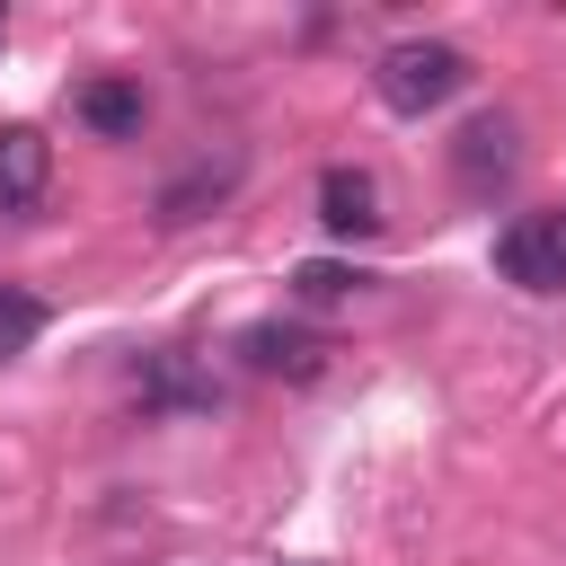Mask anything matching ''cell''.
<instances>
[{"label": "cell", "instance_id": "1", "mask_svg": "<svg viewBox=\"0 0 566 566\" xmlns=\"http://www.w3.org/2000/svg\"><path fill=\"white\" fill-rule=\"evenodd\" d=\"M371 88H380L389 115H433V106H451L469 88V53L442 44V35H407V44H389L371 62Z\"/></svg>", "mask_w": 566, "mask_h": 566}, {"label": "cell", "instance_id": "2", "mask_svg": "<svg viewBox=\"0 0 566 566\" xmlns=\"http://www.w3.org/2000/svg\"><path fill=\"white\" fill-rule=\"evenodd\" d=\"M495 274L522 292H566V212H522L495 230Z\"/></svg>", "mask_w": 566, "mask_h": 566}, {"label": "cell", "instance_id": "3", "mask_svg": "<svg viewBox=\"0 0 566 566\" xmlns=\"http://www.w3.org/2000/svg\"><path fill=\"white\" fill-rule=\"evenodd\" d=\"M522 133H513V115H478V124H460V142H451V168H460V186L469 195H495L504 177H513V150Z\"/></svg>", "mask_w": 566, "mask_h": 566}, {"label": "cell", "instance_id": "4", "mask_svg": "<svg viewBox=\"0 0 566 566\" xmlns=\"http://www.w3.org/2000/svg\"><path fill=\"white\" fill-rule=\"evenodd\" d=\"M53 186V142L35 124H9L0 133V212H35Z\"/></svg>", "mask_w": 566, "mask_h": 566}, {"label": "cell", "instance_id": "5", "mask_svg": "<svg viewBox=\"0 0 566 566\" xmlns=\"http://www.w3.org/2000/svg\"><path fill=\"white\" fill-rule=\"evenodd\" d=\"M239 354H248L256 371H283V380H318V371H327V336L283 327V318H256V327L239 336Z\"/></svg>", "mask_w": 566, "mask_h": 566}, {"label": "cell", "instance_id": "6", "mask_svg": "<svg viewBox=\"0 0 566 566\" xmlns=\"http://www.w3.org/2000/svg\"><path fill=\"white\" fill-rule=\"evenodd\" d=\"M318 221H327L336 239H371V230H380V186H371V168H327V177H318Z\"/></svg>", "mask_w": 566, "mask_h": 566}, {"label": "cell", "instance_id": "7", "mask_svg": "<svg viewBox=\"0 0 566 566\" xmlns=\"http://www.w3.org/2000/svg\"><path fill=\"white\" fill-rule=\"evenodd\" d=\"M71 115H80L88 133H106V142H133L142 115H150V97H142V80H80Z\"/></svg>", "mask_w": 566, "mask_h": 566}, {"label": "cell", "instance_id": "8", "mask_svg": "<svg viewBox=\"0 0 566 566\" xmlns=\"http://www.w3.org/2000/svg\"><path fill=\"white\" fill-rule=\"evenodd\" d=\"M142 398H150V407H186V416H195V407H212V380H203L186 354H150V363H142Z\"/></svg>", "mask_w": 566, "mask_h": 566}, {"label": "cell", "instance_id": "9", "mask_svg": "<svg viewBox=\"0 0 566 566\" xmlns=\"http://www.w3.org/2000/svg\"><path fill=\"white\" fill-rule=\"evenodd\" d=\"M230 186H239V150H221V168H195L186 186H168V195H159V221H195V203H203V195L221 203Z\"/></svg>", "mask_w": 566, "mask_h": 566}, {"label": "cell", "instance_id": "10", "mask_svg": "<svg viewBox=\"0 0 566 566\" xmlns=\"http://www.w3.org/2000/svg\"><path fill=\"white\" fill-rule=\"evenodd\" d=\"M35 336H44V301H35V292H18V283H0V363H9V354H27Z\"/></svg>", "mask_w": 566, "mask_h": 566}, {"label": "cell", "instance_id": "11", "mask_svg": "<svg viewBox=\"0 0 566 566\" xmlns=\"http://www.w3.org/2000/svg\"><path fill=\"white\" fill-rule=\"evenodd\" d=\"M354 283H363V274H345V265H301V274H292V292H301V301H345Z\"/></svg>", "mask_w": 566, "mask_h": 566}]
</instances>
